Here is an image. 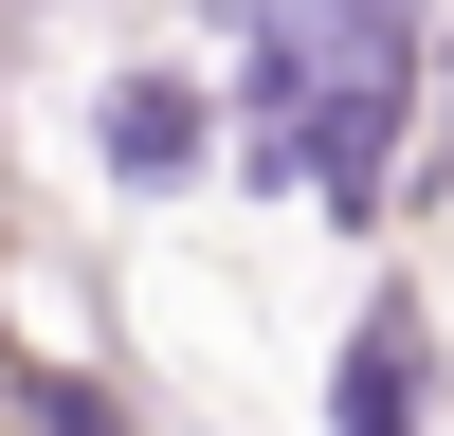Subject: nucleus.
<instances>
[{"label": "nucleus", "mask_w": 454, "mask_h": 436, "mask_svg": "<svg viewBox=\"0 0 454 436\" xmlns=\"http://www.w3.org/2000/svg\"><path fill=\"white\" fill-rule=\"evenodd\" d=\"M436 418V327L419 309H364V346H346V436H419Z\"/></svg>", "instance_id": "obj_1"}, {"label": "nucleus", "mask_w": 454, "mask_h": 436, "mask_svg": "<svg viewBox=\"0 0 454 436\" xmlns=\"http://www.w3.org/2000/svg\"><path fill=\"white\" fill-rule=\"evenodd\" d=\"M109 164H128V182H182V164H200V91H182V73H109Z\"/></svg>", "instance_id": "obj_2"}, {"label": "nucleus", "mask_w": 454, "mask_h": 436, "mask_svg": "<svg viewBox=\"0 0 454 436\" xmlns=\"http://www.w3.org/2000/svg\"><path fill=\"white\" fill-rule=\"evenodd\" d=\"M19 418H36V436H128V400H109V382H73V363H55V382H19Z\"/></svg>", "instance_id": "obj_3"}]
</instances>
